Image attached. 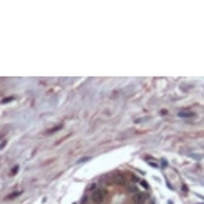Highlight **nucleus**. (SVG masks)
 Instances as JSON below:
<instances>
[{"instance_id": "2", "label": "nucleus", "mask_w": 204, "mask_h": 204, "mask_svg": "<svg viewBox=\"0 0 204 204\" xmlns=\"http://www.w3.org/2000/svg\"><path fill=\"white\" fill-rule=\"evenodd\" d=\"M179 116H189V118H193V113H188V111H183V113H179Z\"/></svg>"}, {"instance_id": "1", "label": "nucleus", "mask_w": 204, "mask_h": 204, "mask_svg": "<svg viewBox=\"0 0 204 204\" xmlns=\"http://www.w3.org/2000/svg\"><path fill=\"white\" fill-rule=\"evenodd\" d=\"M90 198H91V203L101 204V203H105V199H106V191L101 189V188H95V189H91Z\"/></svg>"}]
</instances>
